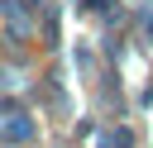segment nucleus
Segmentation results:
<instances>
[{"instance_id":"f257e3e1","label":"nucleus","mask_w":153,"mask_h":148,"mask_svg":"<svg viewBox=\"0 0 153 148\" xmlns=\"http://www.w3.org/2000/svg\"><path fill=\"white\" fill-rule=\"evenodd\" d=\"M5 138H33V119H24V115H14L5 129H0Z\"/></svg>"}]
</instances>
